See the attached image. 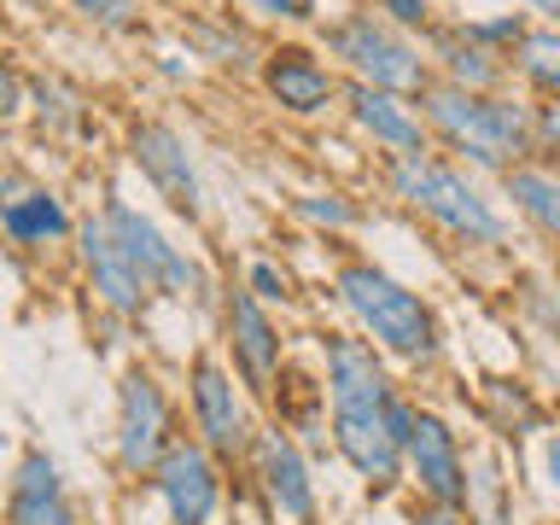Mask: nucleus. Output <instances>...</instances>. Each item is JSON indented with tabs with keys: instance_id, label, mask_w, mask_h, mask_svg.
Here are the masks:
<instances>
[{
	"instance_id": "1",
	"label": "nucleus",
	"mask_w": 560,
	"mask_h": 525,
	"mask_svg": "<svg viewBox=\"0 0 560 525\" xmlns=\"http://www.w3.org/2000/svg\"><path fill=\"white\" fill-rule=\"evenodd\" d=\"M322 350V392H327V438L332 455L368 485V497H392L402 485V438L392 409L402 385L357 327H332L315 339Z\"/></svg>"
},
{
	"instance_id": "2",
	"label": "nucleus",
	"mask_w": 560,
	"mask_h": 525,
	"mask_svg": "<svg viewBox=\"0 0 560 525\" xmlns=\"http://www.w3.org/2000/svg\"><path fill=\"white\" fill-rule=\"evenodd\" d=\"M332 298H339L350 327H357L385 362H402V368H415V374H427V368H438V357H444V322H438V310L409 287V280L380 269L374 257H345L339 269H332Z\"/></svg>"
},
{
	"instance_id": "3",
	"label": "nucleus",
	"mask_w": 560,
	"mask_h": 525,
	"mask_svg": "<svg viewBox=\"0 0 560 525\" xmlns=\"http://www.w3.org/2000/svg\"><path fill=\"white\" fill-rule=\"evenodd\" d=\"M420 117L455 164L485 170L497 182L514 164H532L537 152V100H520L508 88L502 94H462L450 82H432L420 94Z\"/></svg>"
},
{
	"instance_id": "4",
	"label": "nucleus",
	"mask_w": 560,
	"mask_h": 525,
	"mask_svg": "<svg viewBox=\"0 0 560 525\" xmlns=\"http://www.w3.org/2000/svg\"><path fill=\"white\" fill-rule=\"evenodd\" d=\"M385 192L427 217L444 240H455L462 252H502L508 240V217L502 205L467 175V164L455 158H438V152H420V158H392L385 164Z\"/></svg>"
},
{
	"instance_id": "5",
	"label": "nucleus",
	"mask_w": 560,
	"mask_h": 525,
	"mask_svg": "<svg viewBox=\"0 0 560 525\" xmlns=\"http://www.w3.org/2000/svg\"><path fill=\"white\" fill-rule=\"evenodd\" d=\"M322 52L332 59V70H345L357 88H385V94H402V100H420L438 82L432 52H420L415 35L392 30L374 7H350L339 18H327Z\"/></svg>"
},
{
	"instance_id": "6",
	"label": "nucleus",
	"mask_w": 560,
	"mask_h": 525,
	"mask_svg": "<svg viewBox=\"0 0 560 525\" xmlns=\"http://www.w3.org/2000/svg\"><path fill=\"white\" fill-rule=\"evenodd\" d=\"M187 415H192V438L217 455L222 467H234L252 455L257 444V415H252V392L240 385V374L228 368L217 350H192L187 362Z\"/></svg>"
},
{
	"instance_id": "7",
	"label": "nucleus",
	"mask_w": 560,
	"mask_h": 525,
	"mask_svg": "<svg viewBox=\"0 0 560 525\" xmlns=\"http://www.w3.org/2000/svg\"><path fill=\"white\" fill-rule=\"evenodd\" d=\"M100 217H105V228H112V240L122 245V257L135 262V275L147 280L152 298H182V304H187V298H192V304H205V298H210L205 262L187 257L140 205H129V199H117V192H112V199L100 205Z\"/></svg>"
},
{
	"instance_id": "8",
	"label": "nucleus",
	"mask_w": 560,
	"mask_h": 525,
	"mask_svg": "<svg viewBox=\"0 0 560 525\" xmlns=\"http://www.w3.org/2000/svg\"><path fill=\"white\" fill-rule=\"evenodd\" d=\"M175 438L182 432H175V402L164 392V380L147 362H129L117 380V467H122V479H152Z\"/></svg>"
},
{
	"instance_id": "9",
	"label": "nucleus",
	"mask_w": 560,
	"mask_h": 525,
	"mask_svg": "<svg viewBox=\"0 0 560 525\" xmlns=\"http://www.w3.org/2000/svg\"><path fill=\"white\" fill-rule=\"evenodd\" d=\"M217 327H222V357L240 374V385L252 397H275L280 374H287V332H280L275 310L257 304L240 280V287H222L217 298Z\"/></svg>"
},
{
	"instance_id": "10",
	"label": "nucleus",
	"mask_w": 560,
	"mask_h": 525,
	"mask_svg": "<svg viewBox=\"0 0 560 525\" xmlns=\"http://www.w3.org/2000/svg\"><path fill=\"white\" fill-rule=\"evenodd\" d=\"M402 485L415 490V502L472 508V462H467V444H462V432H455L438 409H420L409 444H402Z\"/></svg>"
},
{
	"instance_id": "11",
	"label": "nucleus",
	"mask_w": 560,
	"mask_h": 525,
	"mask_svg": "<svg viewBox=\"0 0 560 525\" xmlns=\"http://www.w3.org/2000/svg\"><path fill=\"white\" fill-rule=\"evenodd\" d=\"M252 479L280 525H322V485H315V455L287 427H262L252 444Z\"/></svg>"
},
{
	"instance_id": "12",
	"label": "nucleus",
	"mask_w": 560,
	"mask_h": 525,
	"mask_svg": "<svg viewBox=\"0 0 560 525\" xmlns=\"http://www.w3.org/2000/svg\"><path fill=\"white\" fill-rule=\"evenodd\" d=\"M222 472L228 467L217 462V455H210L199 438L182 432L147 485L158 490L170 525H210V520H217V508H222Z\"/></svg>"
},
{
	"instance_id": "13",
	"label": "nucleus",
	"mask_w": 560,
	"mask_h": 525,
	"mask_svg": "<svg viewBox=\"0 0 560 525\" xmlns=\"http://www.w3.org/2000/svg\"><path fill=\"white\" fill-rule=\"evenodd\" d=\"M129 158L135 170L152 182V192L164 199L175 217L199 222L205 217V182H199V164H192L187 140L170 129V122H135L129 129Z\"/></svg>"
},
{
	"instance_id": "14",
	"label": "nucleus",
	"mask_w": 560,
	"mask_h": 525,
	"mask_svg": "<svg viewBox=\"0 0 560 525\" xmlns=\"http://www.w3.org/2000/svg\"><path fill=\"white\" fill-rule=\"evenodd\" d=\"M262 88H269V100L287 117H322L345 100V82L332 70V59H322L304 42H280L262 52Z\"/></svg>"
},
{
	"instance_id": "15",
	"label": "nucleus",
	"mask_w": 560,
	"mask_h": 525,
	"mask_svg": "<svg viewBox=\"0 0 560 525\" xmlns=\"http://www.w3.org/2000/svg\"><path fill=\"white\" fill-rule=\"evenodd\" d=\"M77 257H82V275H88V287H94V298H100V304L112 310V315L135 322V315L152 304L147 280H140L135 262L122 257V245L112 240V228H105L100 210L77 222Z\"/></svg>"
},
{
	"instance_id": "16",
	"label": "nucleus",
	"mask_w": 560,
	"mask_h": 525,
	"mask_svg": "<svg viewBox=\"0 0 560 525\" xmlns=\"http://www.w3.org/2000/svg\"><path fill=\"white\" fill-rule=\"evenodd\" d=\"M345 112L357 122L362 140H374V152L385 158H420L432 152V129L420 117V100H402V94H385V88H345Z\"/></svg>"
},
{
	"instance_id": "17",
	"label": "nucleus",
	"mask_w": 560,
	"mask_h": 525,
	"mask_svg": "<svg viewBox=\"0 0 560 525\" xmlns=\"http://www.w3.org/2000/svg\"><path fill=\"white\" fill-rule=\"evenodd\" d=\"M7 525H77V502H70V485L59 462L30 444L24 455H18L12 479H7V514H0Z\"/></svg>"
},
{
	"instance_id": "18",
	"label": "nucleus",
	"mask_w": 560,
	"mask_h": 525,
	"mask_svg": "<svg viewBox=\"0 0 560 525\" xmlns=\"http://www.w3.org/2000/svg\"><path fill=\"white\" fill-rule=\"evenodd\" d=\"M427 52H432V70H438V82H450V88H462V94H502L508 88V59L502 52H490L479 47L462 24H438L427 35Z\"/></svg>"
},
{
	"instance_id": "19",
	"label": "nucleus",
	"mask_w": 560,
	"mask_h": 525,
	"mask_svg": "<svg viewBox=\"0 0 560 525\" xmlns=\"http://www.w3.org/2000/svg\"><path fill=\"white\" fill-rule=\"evenodd\" d=\"M0 234L18 245H59V240H77V222H70L59 192L30 182H0Z\"/></svg>"
},
{
	"instance_id": "20",
	"label": "nucleus",
	"mask_w": 560,
	"mask_h": 525,
	"mask_svg": "<svg viewBox=\"0 0 560 525\" xmlns=\"http://www.w3.org/2000/svg\"><path fill=\"white\" fill-rule=\"evenodd\" d=\"M502 199L514 205V217H525L532 234L560 245V170H549V164H514L502 175Z\"/></svg>"
},
{
	"instance_id": "21",
	"label": "nucleus",
	"mask_w": 560,
	"mask_h": 525,
	"mask_svg": "<svg viewBox=\"0 0 560 525\" xmlns=\"http://www.w3.org/2000/svg\"><path fill=\"white\" fill-rule=\"evenodd\" d=\"M508 70L549 105L560 100V24H532L520 35V47L508 52Z\"/></svg>"
},
{
	"instance_id": "22",
	"label": "nucleus",
	"mask_w": 560,
	"mask_h": 525,
	"mask_svg": "<svg viewBox=\"0 0 560 525\" xmlns=\"http://www.w3.org/2000/svg\"><path fill=\"white\" fill-rule=\"evenodd\" d=\"M485 402H490V420H497V432L502 438H532L542 432V402L532 397V385H520V380H490L485 385Z\"/></svg>"
},
{
	"instance_id": "23",
	"label": "nucleus",
	"mask_w": 560,
	"mask_h": 525,
	"mask_svg": "<svg viewBox=\"0 0 560 525\" xmlns=\"http://www.w3.org/2000/svg\"><path fill=\"white\" fill-rule=\"evenodd\" d=\"M292 210L310 228H327V234H345V228L362 222V205L345 199V192H304V199H292Z\"/></svg>"
},
{
	"instance_id": "24",
	"label": "nucleus",
	"mask_w": 560,
	"mask_h": 525,
	"mask_svg": "<svg viewBox=\"0 0 560 525\" xmlns=\"http://www.w3.org/2000/svg\"><path fill=\"white\" fill-rule=\"evenodd\" d=\"M30 94H35V112H42V129L65 135V129H77V122H82V105H77V94H70L65 82L42 77V82H30Z\"/></svg>"
},
{
	"instance_id": "25",
	"label": "nucleus",
	"mask_w": 560,
	"mask_h": 525,
	"mask_svg": "<svg viewBox=\"0 0 560 525\" xmlns=\"http://www.w3.org/2000/svg\"><path fill=\"white\" fill-rule=\"evenodd\" d=\"M245 292H252L257 304H269V310H292V298H298V287H292V275L280 269L275 257H257L252 269H245Z\"/></svg>"
},
{
	"instance_id": "26",
	"label": "nucleus",
	"mask_w": 560,
	"mask_h": 525,
	"mask_svg": "<svg viewBox=\"0 0 560 525\" xmlns=\"http://www.w3.org/2000/svg\"><path fill=\"white\" fill-rule=\"evenodd\" d=\"M368 7H374V12H380L392 30L415 35V42L438 30V0H368Z\"/></svg>"
},
{
	"instance_id": "27",
	"label": "nucleus",
	"mask_w": 560,
	"mask_h": 525,
	"mask_svg": "<svg viewBox=\"0 0 560 525\" xmlns=\"http://www.w3.org/2000/svg\"><path fill=\"white\" fill-rule=\"evenodd\" d=\"M462 30H467L479 47H490V52H502V59H508V52L520 47V35L532 30V24H525V12H502V18H467Z\"/></svg>"
},
{
	"instance_id": "28",
	"label": "nucleus",
	"mask_w": 560,
	"mask_h": 525,
	"mask_svg": "<svg viewBox=\"0 0 560 525\" xmlns=\"http://www.w3.org/2000/svg\"><path fill=\"white\" fill-rule=\"evenodd\" d=\"M94 30H135V18H140V0H70Z\"/></svg>"
},
{
	"instance_id": "29",
	"label": "nucleus",
	"mask_w": 560,
	"mask_h": 525,
	"mask_svg": "<svg viewBox=\"0 0 560 525\" xmlns=\"http://www.w3.org/2000/svg\"><path fill=\"white\" fill-rule=\"evenodd\" d=\"M252 18H269V24H315L322 18V0H240Z\"/></svg>"
},
{
	"instance_id": "30",
	"label": "nucleus",
	"mask_w": 560,
	"mask_h": 525,
	"mask_svg": "<svg viewBox=\"0 0 560 525\" xmlns=\"http://www.w3.org/2000/svg\"><path fill=\"white\" fill-rule=\"evenodd\" d=\"M409 525H479L472 508H438V502H415Z\"/></svg>"
},
{
	"instance_id": "31",
	"label": "nucleus",
	"mask_w": 560,
	"mask_h": 525,
	"mask_svg": "<svg viewBox=\"0 0 560 525\" xmlns=\"http://www.w3.org/2000/svg\"><path fill=\"white\" fill-rule=\"evenodd\" d=\"M537 152H549L560 164V100H549V105L537 100Z\"/></svg>"
},
{
	"instance_id": "32",
	"label": "nucleus",
	"mask_w": 560,
	"mask_h": 525,
	"mask_svg": "<svg viewBox=\"0 0 560 525\" xmlns=\"http://www.w3.org/2000/svg\"><path fill=\"white\" fill-rule=\"evenodd\" d=\"M18 112H24V77H18L7 65V52H0V122L18 117Z\"/></svg>"
},
{
	"instance_id": "33",
	"label": "nucleus",
	"mask_w": 560,
	"mask_h": 525,
	"mask_svg": "<svg viewBox=\"0 0 560 525\" xmlns=\"http://www.w3.org/2000/svg\"><path fill=\"white\" fill-rule=\"evenodd\" d=\"M537 472H542V485L560 497V427L542 432V444H537Z\"/></svg>"
},
{
	"instance_id": "34",
	"label": "nucleus",
	"mask_w": 560,
	"mask_h": 525,
	"mask_svg": "<svg viewBox=\"0 0 560 525\" xmlns=\"http://www.w3.org/2000/svg\"><path fill=\"white\" fill-rule=\"evenodd\" d=\"M525 12H537L542 24H560V0H520Z\"/></svg>"
}]
</instances>
